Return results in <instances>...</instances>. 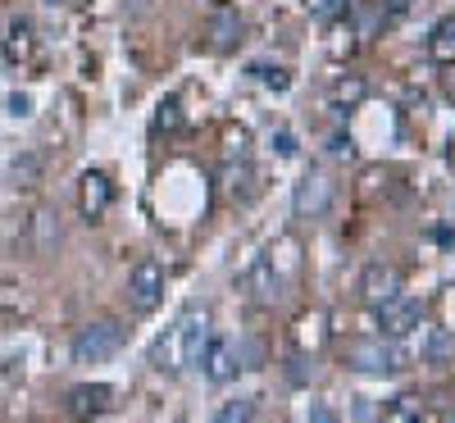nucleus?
<instances>
[{"label": "nucleus", "instance_id": "aec40b11", "mask_svg": "<svg viewBox=\"0 0 455 423\" xmlns=\"http://www.w3.org/2000/svg\"><path fill=\"white\" fill-rule=\"evenodd\" d=\"M178 128H182V105L178 96H164L156 109V132H178Z\"/></svg>", "mask_w": 455, "mask_h": 423}, {"label": "nucleus", "instance_id": "7ed1b4c3", "mask_svg": "<svg viewBox=\"0 0 455 423\" xmlns=\"http://www.w3.org/2000/svg\"><path fill=\"white\" fill-rule=\"evenodd\" d=\"M347 364L360 369V373H396L405 364V355L396 351L387 337H355L347 346Z\"/></svg>", "mask_w": 455, "mask_h": 423}, {"label": "nucleus", "instance_id": "412c9836", "mask_svg": "<svg viewBox=\"0 0 455 423\" xmlns=\"http://www.w3.org/2000/svg\"><path fill=\"white\" fill-rule=\"evenodd\" d=\"M251 73H255V78H259L264 87H274V92H287V87H291V78H287V68H269V64H255Z\"/></svg>", "mask_w": 455, "mask_h": 423}, {"label": "nucleus", "instance_id": "423d86ee", "mask_svg": "<svg viewBox=\"0 0 455 423\" xmlns=\"http://www.w3.org/2000/svg\"><path fill=\"white\" fill-rule=\"evenodd\" d=\"M160 300H164V268L156 259L132 264V274H128V310L132 315H150Z\"/></svg>", "mask_w": 455, "mask_h": 423}, {"label": "nucleus", "instance_id": "9b49d317", "mask_svg": "<svg viewBox=\"0 0 455 423\" xmlns=\"http://www.w3.org/2000/svg\"><path fill=\"white\" fill-rule=\"evenodd\" d=\"M242 283H246V291H251L255 305H274V300H278V287H283V278H278V268H274L269 255H259V259L246 268Z\"/></svg>", "mask_w": 455, "mask_h": 423}, {"label": "nucleus", "instance_id": "bb28decb", "mask_svg": "<svg viewBox=\"0 0 455 423\" xmlns=\"http://www.w3.org/2000/svg\"><path fill=\"white\" fill-rule=\"evenodd\" d=\"M451 423H455V414H451Z\"/></svg>", "mask_w": 455, "mask_h": 423}, {"label": "nucleus", "instance_id": "f3484780", "mask_svg": "<svg viewBox=\"0 0 455 423\" xmlns=\"http://www.w3.org/2000/svg\"><path fill=\"white\" fill-rule=\"evenodd\" d=\"M237 32H242V14L237 10H219L214 23H210V36H214V51H228L237 42Z\"/></svg>", "mask_w": 455, "mask_h": 423}, {"label": "nucleus", "instance_id": "a211bd4d", "mask_svg": "<svg viewBox=\"0 0 455 423\" xmlns=\"http://www.w3.org/2000/svg\"><path fill=\"white\" fill-rule=\"evenodd\" d=\"M251 419H255V401L251 396H233V401H223L214 410L210 423H251Z\"/></svg>", "mask_w": 455, "mask_h": 423}, {"label": "nucleus", "instance_id": "f8f14e48", "mask_svg": "<svg viewBox=\"0 0 455 423\" xmlns=\"http://www.w3.org/2000/svg\"><path fill=\"white\" fill-rule=\"evenodd\" d=\"M237 346L233 341H210L205 346V355H201V373L214 382V387H219V382H233L237 378Z\"/></svg>", "mask_w": 455, "mask_h": 423}, {"label": "nucleus", "instance_id": "1a4fd4ad", "mask_svg": "<svg viewBox=\"0 0 455 423\" xmlns=\"http://www.w3.org/2000/svg\"><path fill=\"white\" fill-rule=\"evenodd\" d=\"M392 296H401V268L373 259L360 274V300L369 305V310H378V305H387Z\"/></svg>", "mask_w": 455, "mask_h": 423}, {"label": "nucleus", "instance_id": "9d476101", "mask_svg": "<svg viewBox=\"0 0 455 423\" xmlns=\"http://www.w3.org/2000/svg\"><path fill=\"white\" fill-rule=\"evenodd\" d=\"M109 205H114V182L100 169L83 173V182H78V210H83V219L87 223H100L109 214Z\"/></svg>", "mask_w": 455, "mask_h": 423}, {"label": "nucleus", "instance_id": "6e6552de", "mask_svg": "<svg viewBox=\"0 0 455 423\" xmlns=\"http://www.w3.org/2000/svg\"><path fill=\"white\" fill-rule=\"evenodd\" d=\"M0 51H5V60L14 68H28L36 60V28L28 14H10L5 19V32H0Z\"/></svg>", "mask_w": 455, "mask_h": 423}, {"label": "nucleus", "instance_id": "4468645a", "mask_svg": "<svg viewBox=\"0 0 455 423\" xmlns=\"http://www.w3.org/2000/svg\"><path fill=\"white\" fill-rule=\"evenodd\" d=\"M364 96H369V87H364L360 73H347V78H337V83L328 87V105H332L337 114L360 109V105H364Z\"/></svg>", "mask_w": 455, "mask_h": 423}, {"label": "nucleus", "instance_id": "2eb2a0df", "mask_svg": "<svg viewBox=\"0 0 455 423\" xmlns=\"http://www.w3.org/2000/svg\"><path fill=\"white\" fill-rule=\"evenodd\" d=\"M378 423H424V401L414 396V392H401L383 405V419Z\"/></svg>", "mask_w": 455, "mask_h": 423}, {"label": "nucleus", "instance_id": "dca6fc26", "mask_svg": "<svg viewBox=\"0 0 455 423\" xmlns=\"http://www.w3.org/2000/svg\"><path fill=\"white\" fill-rule=\"evenodd\" d=\"M5 178H10V187H36V182H42V156H36V150L14 156L10 169H5Z\"/></svg>", "mask_w": 455, "mask_h": 423}, {"label": "nucleus", "instance_id": "0eeeda50", "mask_svg": "<svg viewBox=\"0 0 455 423\" xmlns=\"http://www.w3.org/2000/svg\"><path fill=\"white\" fill-rule=\"evenodd\" d=\"M64 410H68L73 423H92V419L114 410V387L109 382H83V387H73L64 396Z\"/></svg>", "mask_w": 455, "mask_h": 423}, {"label": "nucleus", "instance_id": "ddd939ff", "mask_svg": "<svg viewBox=\"0 0 455 423\" xmlns=\"http://www.w3.org/2000/svg\"><path fill=\"white\" fill-rule=\"evenodd\" d=\"M428 60L442 64V68H455V14L433 23V32H428Z\"/></svg>", "mask_w": 455, "mask_h": 423}, {"label": "nucleus", "instance_id": "a878e982", "mask_svg": "<svg viewBox=\"0 0 455 423\" xmlns=\"http://www.w3.org/2000/svg\"><path fill=\"white\" fill-rule=\"evenodd\" d=\"M46 5H55V0H46Z\"/></svg>", "mask_w": 455, "mask_h": 423}, {"label": "nucleus", "instance_id": "b1692460", "mask_svg": "<svg viewBox=\"0 0 455 423\" xmlns=\"http://www.w3.org/2000/svg\"><path fill=\"white\" fill-rule=\"evenodd\" d=\"M10 114H14V119H28V114H32V100H28V96H10Z\"/></svg>", "mask_w": 455, "mask_h": 423}, {"label": "nucleus", "instance_id": "f257e3e1", "mask_svg": "<svg viewBox=\"0 0 455 423\" xmlns=\"http://www.w3.org/2000/svg\"><path fill=\"white\" fill-rule=\"evenodd\" d=\"M210 341H214V315H210V305H187V310L178 315V323L169 328V337L156 341V364L169 369V373L201 369V355H205Z\"/></svg>", "mask_w": 455, "mask_h": 423}, {"label": "nucleus", "instance_id": "4be33fe9", "mask_svg": "<svg viewBox=\"0 0 455 423\" xmlns=\"http://www.w3.org/2000/svg\"><path fill=\"white\" fill-rule=\"evenodd\" d=\"M451 355H455V337H451V332H433V341H428V360L442 364V360H451Z\"/></svg>", "mask_w": 455, "mask_h": 423}, {"label": "nucleus", "instance_id": "5701e85b", "mask_svg": "<svg viewBox=\"0 0 455 423\" xmlns=\"http://www.w3.org/2000/svg\"><path fill=\"white\" fill-rule=\"evenodd\" d=\"M410 10H414V0H383V19H387V23L405 19Z\"/></svg>", "mask_w": 455, "mask_h": 423}, {"label": "nucleus", "instance_id": "6ab92c4d", "mask_svg": "<svg viewBox=\"0 0 455 423\" xmlns=\"http://www.w3.org/2000/svg\"><path fill=\"white\" fill-rule=\"evenodd\" d=\"M300 5H306V14L315 23H337L341 14L351 10V0H300Z\"/></svg>", "mask_w": 455, "mask_h": 423}, {"label": "nucleus", "instance_id": "f03ea898", "mask_svg": "<svg viewBox=\"0 0 455 423\" xmlns=\"http://www.w3.org/2000/svg\"><path fill=\"white\" fill-rule=\"evenodd\" d=\"M119 346H124V328L114 323V319H96V323L73 332L68 351H73V360H78V364H100L109 355H119Z\"/></svg>", "mask_w": 455, "mask_h": 423}, {"label": "nucleus", "instance_id": "393cba45", "mask_svg": "<svg viewBox=\"0 0 455 423\" xmlns=\"http://www.w3.org/2000/svg\"><path fill=\"white\" fill-rule=\"evenodd\" d=\"M310 423H337V414L328 405H310Z\"/></svg>", "mask_w": 455, "mask_h": 423}, {"label": "nucleus", "instance_id": "20e7f679", "mask_svg": "<svg viewBox=\"0 0 455 423\" xmlns=\"http://www.w3.org/2000/svg\"><path fill=\"white\" fill-rule=\"evenodd\" d=\"M332 196H337L332 178L323 169H310L306 178L296 182V191H291V214L296 219H323L332 210Z\"/></svg>", "mask_w": 455, "mask_h": 423}, {"label": "nucleus", "instance_id": "39448f33", "mask_svg": "<svg viewBox=\"0 0 455 423\" xmlns=\"http://www.w3.org/2000/svg\"><path fill=\"white\" fill-rule=\"evenodd\" d=\"M378 337H387V341H401V337H410L414 328L424 323V300H414V296H392L387 305H378Z\"/></svg>", "mask_w": 455, "mask_h": 423}]
</instances>
